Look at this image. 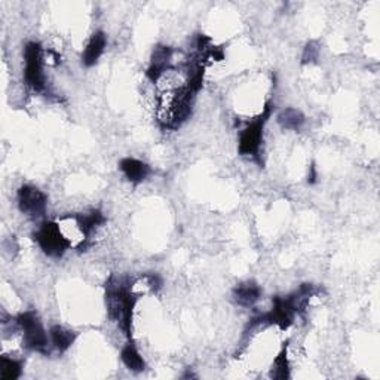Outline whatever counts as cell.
Listing matches in <instances>:
<instances>
[{"label":"cell","mask_w":380,"mask_h":380,"mask_svg":"<svg viewBox=\"0 0 380 380\" xmlns=\"http://www.w3.org/2000/svg\"><path fill=\"white\" fill-rule=\"evenodd\" d=\"M274 113V104L267 102L264 104V109L262 113L248 122L247 125L239 134V141H238V152L241 156H250L254 161L260 162V150L263 144V136H264V127L267 120L271 119Z\"/></svg>","instance_id":"cell-1"},{"label":"cell","mask_w":380,"mask_h":380,"mask_svg":"<svg viewBox=\"0 0 380 380\" xmlns=\"http://www.w3.org/2000/svg\"><path fill=\"white\" fill-rule=\"evenodd\" d=\"M15 324L22 333V342L30 351H35L43 355L49 354V334L45 330L43 324L35 310H26L17 315Z\"/></svg>","instance_id":"cell-2"},{"label":"cell","mask_w":380,"mask_h":380,"mask_svg":"<svg viewBox=\"0 0 380 380\" xmlns=\"http://www.w3.org/2000/svg\"><path fill=\"white\" fill-rule=\"evenodd\" d=\"M33 239L38 242L40 250L52 259H60L70 248V239L65 237L58 221H45L33 233Z\"/></svg>","instance_id":"cell-3"},{"label":"cell","mask_w":380,"mask_h":380,"mask_svg":"<svg viewBox=\"0 0 380 380\" xmlns=\"http://www.w3.org/2000/svg\"><path fill=\"white\" fill-rule=\"evenodd\" d=\"M24 82L35 93L47 89V77L43 73L45 51L39 42H29L24 48Z\"/></svg>","instance_id":"cell-4"},{"label":"cell","mask_w":380,"mask_h":380,"mask_svg":"<svg viewBox=\"0 0 380 380\" xmlns=\"http://www.w3.org/2000/svg\"><path fill=\"white\" fill-rule=\"evenodd\" d=\"M17 200H18V208L22 214H26L31 219L43 217L45 212H47L48 196L35 186H30V184L21 186L18 189Z\"/></svg>","instance_id":"cell-5"},{"label":"cell","mask_w":380,"mask_h":380,"mask_svg":"<svg viewBox=\"0 0 380 380\" xmlns=\"http://www.w3.org/2000/svg\"><path fill=\"white\" fill-rule=\"evenodd\" d=\"M173 61V48L166 47V45H156L152 57H150V65L148 67L146 76L152 82H158L161 77L168 73L171 69Z\"/></svg>","instance_id":"cell-6"},{"label":"cell","mask_w":380,"mask_h":380,"mask_svg":"<svg viewBox=\"0 0 380 380\" xmlns=\"http://www.w3.org/2000/svg\"><path fill=\"white\" fill-rule=\"evenodd\" d=\"M76 229L82 235V244L79 248H86V241L89 237L95 232L97 228H100L106 221V217L100 209H93L91 212H86V214H74L72 216Z\"/></svg>","instance_id":"cell-7"},{"label":"cell","mask_w":380,"mask_h":380,"mask_svg":"<svg viewBox=\"0 0 380 380\" xmlns=\"http://www.w3.org/2000/svg\"><path fill=\"white\" fill-rule=\"evenodd\" d=\"M119 170L132 184H140L150 175V166L136 158H124L119 162Z\"/></svg>","instance_id":"cell-8"},{"label":"cell","mask_w":380,"mask_h":380,"mask_svg":"<svg viewBox=\"0 0 380 380\" xmlns=\"http://www.w3.org/2000/svg\"><path fill=\"white\" fill-rule=\"evenodd\" d=\"M107 47V36L104 31H95L86 43L85 51L82 54V64L85 67H93L102 58L104 49Z\"/></svg>","instance_id":"cell-9"},{"label":"cell","mask_w":380,"mask_h":380,"mask_svg":"<svg viewBox=\"0 0 380 380\" xmlns=\"http://www.w3.org/2000/svg\"><path fill=\"white\" fill-rule=\"evenodd\" d=\"M232 296H233V300L237 301L239 306L251 308L260 300L262 288L254 281H245L233 288Z\"/></svg>","instance_id":"cell-10"},{"label":"cell","mask_w":380,"mask_h":380,"mask_svg":"<svg viewBox=\"0 0 380 380\" xmlns=\"http://www.w3.org/2000/svg\"><path fill=\"white\" fill-rule=\"evenodd\" d=\"M76 339H77L76 331H73L70 328H65L63 326H58V324L49 328L51 345L60 354H64L65 351H69L72 348V345L76 342Z\"/></svg>","instance_id":"cell-11"},{"label":"cell","mask_w":380,"mask_h":380,"mask_svg":"<svg viewBox=\"0 0 380 380\" xmlns=\"http://www.w3.org/2000/svg\"><path fill=\"white\" fill-rule=\"evenodd\" d=\"M120 360L124 365L132 373H141L146 370V361L138 352L134 340H128V343L120 351Z\"/></svg>","instance_id":"cell-12"},{"label":"cell","mask_w":380,"mask_h":380,"mask_svg":"<svg viewBox=\"0 0 380 380\" xmlns=\"http://www.w3.org/2000/svg\"><path fill=\"white\" fill-rule=\"evenodd\" d=\"M276 120L279 127L287 131H300L301 127L305 125L306 118L301 113L299 109L294 107H287L281 110L276 116Z\"/></svg>","instance_id":"cell-13"},{"label":"cell","mask_w":380,"mask_h":380,"mask_svg":"<svg viewBox=\"0 0 380 380\" xmlns=\"http://www.w3.org/2000/svg\"><path fill=\"white\" fill-rule=\"evenodd\" d=\"M22 368H24V364L21 360L10 358V356L5 355L0 360V377L3 380H17L22 374Z\"/></svg>","instance_id":"cell-14"},{"label":"cell","mask_w":380,"mask_h":380,"mask_svg":"<svg viewBox=\"0 0 380 380\" xmlns=\"http://www.w3.org/2000/svg\"><path fill=\"white\" fill-rule=\"evenodd\" d=\"M271 377L276 380H285L290 379V361H288V349L287 345L283 346L281 352L278 354L275 358L272 368H271Z\"/></svg>","instance_id":"cell-15"},{"label":"cell","mask_w":380,"mask_h":380,"mask_svg":"<svg viewBox=\"0 0 380 380\" xmlns=\"http://www.w3.org/2000/svg\"><path fill=\"white\" fill-rule=\"evenodd\" d=\"M319 58V45L317 42H308L301 54V64H312L317 63Z\"/></svg>","instance_id":"cell-16"},{"label":"cell","mask_w":380,"mask_h":380,"mask_svg":"<svg viewBox=\"0 0 380 380\" xmlns=\"http://www.w3.org/2000/svg\"><path fill=\"white\" fill-rule=\"evenodd\" d=\"M317 178H318L317 166H315V165H310V166H309V174H308V183H309V184L317 183Z\"/></svg>","instance_id":"cell-17"}]
</instances>
